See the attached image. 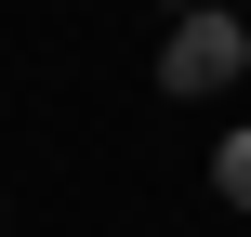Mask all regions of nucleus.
Masks as SVG:
<instances>
[{"label": "nucleus", "instance_id": "f257e3e1", "mask_svg": "<svg viewBox=\"0 0 251 237\" xmlns=\"http://www.w3.org/2000/svg\"><path fill=\"white\" fill-rule=\"evenodd\" d=\"M251 66V40H238V13H185L172 40H159V92H225Z\"/></svg>", "mask_w": 251, "mask_h": 237}, {"label": "nucleus", "instance_id": "f03ea898", "mask_svg": "<svg viewBox=\"0 0 251 237\" xmlns=\"http://www.w3.org/2000/svg\"><path fill=\"white\" fill-rule=\"evenodd\" d=\"M212 185H225V198L251 211V132H225V158H212Z\"/></svg>", "mask_w": 251, "mask_h": 237}]
</instances>
